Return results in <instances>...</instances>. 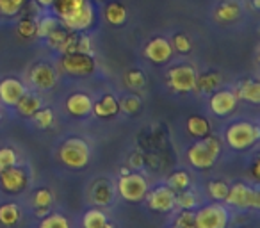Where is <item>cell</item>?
I'll use <instances>...</instances> for the list:
<instances>
[{"mask_svg":"<svg viewBox=\"0 0 260 228\" xmlns=\"http://www.w3.org/2000/svg\"><path fill=\"white\" fill-rule=\"evenodd\" d=\"M221 153V141L216 136H205L187 150V160L196 170H210Z\"/></svg>","mask_w":260,"mask_h":228,"instance_id":"cell-1","label":"cell"},{"mask_svg":"<svg viewBox=\"0 0 260 228\" xmlns=\"http://www.w3.org/2000/svg\"><path fill=\"white\" fill-rule=\"evenodd\" d=\"M59 159L70 170H84L91 160V146L86 139L70 138L59 148Z\"/></svg>","mask_w":260,"mask_h":228,"instance_id":"cell-2","label":"cell"},{"mask_svg":"<svg viewBox=\"0 0 260 228\" xmlns=\"http://www.w3.org/2000/svg\"><path fill=\"white\" fill-rule=\"evenodd\" d=\"M226 145L232 150H249L251 146H255L260 139V128L255 123H249V121H235L230 127L226 128Z\"/></svg>","mask_w":260,"mask_h":228,"instance_id":"cell-3","label":"cell"},{"mask_svg":"<svg viewBox=\"0 0 260 228\" xmlns=\"http://www.w3.org/2000/svg\"><path fill=\"white\" fill-rule=\"evenodd\" d=\"M118 189L119 196H121L125 202H130V203H138V202H143L150 189V184L146 180L145 175L141 173H123L118 180Z\"/></svg>","mask_w":260,"mask_h":228,"instance_id":"cell-4","label":"cell"},{"mask_svg":"<svg viewBox=\"0 0 260 228\" xmlns=\"http://www.w3.org/2000/svg\"><path fill=\"white\" fill-rule=\"evenodd\" d=\"M230 212L221 202L200 207L194 212V228H228Z\"/></svg>","mask_w":260,"mask_h":228,"instance_id":"cell-5","label":"cell"},{"mask_svg":"<svg viewBox=\"0 0 260 228\" xmlns=\"http://www.w3.org/2000/svg\"><path fill=\"white\" fill-rule=\"evenodd\" d=\"M228 205L235 209H258L260 207V192L258 187H249L244 182H235L228 189V194L224 198Z\"/></svg>","mask_w":260,"mask_h":228,"instance_id":"cell-6","label":"cell"},{"mask_svg":"<svg viewBox=\"0 0 260 228\" xmlns=\"http://www.w3.org/2000/svg\"><path fill=\"white\" fill-rule=\"evenodd\" d=\"M61 68L68 75L87 77L91 73H94L96 62H94L93 55L89 54H84V52H68V54H62Z\"/></svg>","mask_w":260,"mask_h":228,"instance_id":"cell-7","label":"cell"},{"mask_svg":"<svg viewBox=\"0 0 260 228\" xmlns=\"http://www.w3.org/2000/svg\"><path fill=\"white\" fill-rule=\"evenodd\" d=\"M196 70L189 64H178L168 72V86L175 93H189L196 87Z\"/></svg>","mask_w":260,"mask_h":228,"instance_id":"cell-8","label":"cell"},{"mask_svg":"<svg viewBox=\"0 0 260 228\" xmlns=\"http://www.w3.org/2000/svg\"><path fill=\"white\" fill-rule=\"evenodd\" d=\"M145 198L148 207L155 212H171L177 207V192L168 185H157L152 191L148 189Z\"/></svg>","mask_w":260,"mask_h":228,"instance_id":"cell-9","label":"cell"},{"mask_svg":"<svg viewBox=\"0 0 260 228\" xmlns=\"http://www.w3.org/2000/svg\"><path fill=\"white\" fill-rule=\"evenodd\" d=\"M29 185V175L23 168L11 166L0 171V189L9 194H18Z\"/></svg>","mask_w":260,"mask_h":228,"instance_id":"cell-10","label":"cell"},{"mask_svg":"<svg viewBox=\"0 0 260 228\" xmlns=\"http://www.w3.org/2000/svg\"><path fill=\"white\" fill-rule=\"evenodd\" d=\"M59 22H61V25L64 27L66 30H70V32H82V30L91 29L94 23L93 6H91V2L87 0L82 8L77 9L75 13H72V15L66 16V18L59 20Z\"/></svg>","mask_w":260,"mask_h":228,"instance_id":"cell-11","label":"cell"},{"mask_svg":"<svg viewBox=\"0 0 260 228\" xmlns=\"http://www.w3.org/2000/svg\"><path fill=\"white\" fill-rule=\"evenodd\" d=\"M29 82L32 87L40 91H48L57 84V72L52 64L47 62H38L30 68L29 72Z\"/></svg>","mask_w":260,"mask_h":228,"instance_id":"cell-12","label":"cell"},{"mask_svg":"<svg viewBox=\"0 0 260 228\" xmlns=\"http://www.w3.org/2000/svg\"><path fill=\"white\" fill-rule=\"evenodd\" d=\"M237 102H239L237 94L232 89H219L212 93V96H210V100H209V107L216 116L224 118L235 111Z\"/></svg>","mask_w":260,"mask_h":228,"instance_id":"cell-13","label":"cell"},{"mask_svg":"<svg viewBox=\"0 0 260 228\" xmlns=\"http://www.w3.org/2000/svg\"><path fill=\"white\" fill-rule=\"evenodd\" d=\"M145 57L148 61L155 62V64H164V62L171 61V57H173L171 41H168L166 38H153V40H150L145 47Z\"/></svg>","mask_w":260,"mask_h":228,"instance_id":"cell-14","label":"cell"},{"mask_svg":"<svg viewBox=\"0 0 260 228\" xmlns=\"http://www.w3.org/2000/svg\"><path fill=\"white\" fill-rule=\"evenodd\" d=\"M25 94V86L22 80L15 79V77H8V79L0 80V102L9 107H15L16 102Z\"/></svg>","mask_w":260,"mask_h":228,"instance_id":"cell-15","label":"cell"},{"mask_svg":"<svg viewBox=\"0 0 260 228\" xmlns=\"http://www.w3.org/2000/svg\"><path fill=\"white\" fill-rule=\"evenodd\" d=\"M66 111L75 118H86L93 112V100L86 93H73L66 98Z\"/></svg>","mask_w":260,"mask_h":228,"instance_id":"cell-16","label":"cell"},{"mask_svg":"<svg viewBox=\"0 0 260 228\" xmlns=\"http://www.w3.org/2000/svg\"><path fill=\"white\" fill-rule=\"evenodd\" d=\"M89 198L94 205L98 207H107L114 200V187L109 180H98L93 184L89 191Z\"/></svg>","mask_w":260,"mask_h":228,"instance_id":"cell-17","label":"cell"},{"mask_svg":"<svg viewBox=\"0 0 260 228\" xmlns=\"http://www.w3.org/2000/svg\"><path fill=\"white\" fill-rule=\"evenodd\" d=\"M93 112H94V116H96V118H104V120L116 116V114L119 112L118 98H116L114 94H111V93L104 94V96H100L93 104Z\"/></svg>","mask_w":260,"mask_h":228,"instance_id":"cell-18","label":"cell"},{"mask_svg":"<svg viewBox=\"0 0 260 228\" xmlns=\"http://www.w3.org/2000/svg\"><path fill=\"white\" fill-rule=\"evenodd\" d=\"M216 20L223 23H230L241 16V4L239 0H223L219 6L216 8Z\"/></svg>","mask_w":260,"mask_h":228,"instance_id":"cell-19","label":"cell"},{"mask_svg":"<svg viewBox=\"0 0 260 228\" xmlns=\"http://www.w3.org/2000/svg\"><path fill=\"white\" fill-rule=\"evenodd\" d=\"M15 107H16V112H18L22 118H32L38 109L43 107V104H41V98L38 96V94L27 93L25 91V94L16 102Z\"/></svg>","mask_w":260,"mask_h":228,"instance_id":"cell-20","label":"cell"},{"mask_svg":"<svg viewBox=\"0 0 260 228\" xmlns=\"http://www.w3.org/2000/svg\"><path fill=\"white\" fill-rule=\"evenodd\" d=\"M52 203H54V192L48 187H40L34 191L32 194V205L34 210H36L38 216H45L50 210Z\"/></svg>","mask_w":260,"mask_h":228,"instance_id":"cell-21","label":"cell"},{"mask_svg":"<svg viewBox=\"0 0 260 228\" xmlns=\"http://www.w3.org/2000/svg\"><path fill=\"white\" fill-rule=\"evenodd\" d=\"M22 219V209L16 203H2L0 205V224L2 226H16Z\"/></svg>","mask_w":260,"mask_h":228,"instance_id":"cell-22","label":"cell"},{"mask_svg":"<svg viewBox=\"0 0 260 228\" xmlns=\"http://www.w3.org/2000/svg\"><path fill=\"white\" fill-rule=\"evenodd\" d=\"M235 94L249 104H260V84L253 79H248L239 86V91Z\"/></svg>","mask_w":260,"mask_h":228,"instance_id":"cell-23","label":"cell"},{"mask_svg":"<svg viewBox=\"0 0 260 228\" xmlns=\"http://www.w3.org/2000/svg\"><path fill=\"white\" fill-rule=\"evenodd\" d=\"M105 20H107L111 25L118 27V25H123L126 20V9L125 6L121 4V2H118V0H112V2H109L107 6H105Z\"/></svg>","mask_w":260,"mask_h":228,"instance_id":"cell-24","label":"cell"},{"mask_svg":"<svg viewBox=\"0 0 260 228\" xmlns=\"http://www.w3.org/2000/svg\"><path fill=\"white\" fill-rule=\"evenodd\" d=\"M221 84V75L217 72H207L203 73V75L196 77V87L194 89H198L200 93H214V91H217V87H219Z\"/></svg>","mask_w":260,"mask_h":228,"instance_id":"cell-25","label":"cell"},{"mask_svg":"<svg viewBox=\"0 0 260 228\" xmlns=\"http://www.w3.org/2000/svg\"><path fill=\"white\" fill-rule=\"evenodd\" d=\"M187 132L192 138H205L210 134V123L205 116H191L187 120Z\"/></svg>","mask_w":260,"mask_h":228,"instance_id":"cell-26","label":"cell"},{"mask_svg":"<svg viewBox=\"0 0 260 228\" xmlns=\"http://www.w3.org/2000/svg\"><path fill=\"white\" fill-rule=\"evenodd\" d=\"M86 2L87 0H55L52 8H54V11H55V16H57L59 20H62L72 15V13H75L77 9L82 8Z\"/></svg>","mask_w":260,"mask_h":228,"instance_id":"cell-27","label":"cell"},{"mask_svg":"<svg viewBox=\"0 0 260 228\" xmlns=\"http://www.w3.org/2000/svg\"><path fill=\"white\" fill-rule=\"evenodd\" d=\"M166 185L170 189H173L175 192H180V191H185V189L191 187V177H189L187 171H173V173L168 177L166 180Z\"/></svg>","mask_w":260,"mask_h":228,"instance_id":"cell-28","label":"cell"},{"mask_svg":"<svg viewBox=\"0 0 260 228\" xmlns=\"http://www.w3.org/2000/svg\"><path fill=\"white\" fill-rule=\"evenodd\" d=\"M105 223H107V214L102 209L86 210L82 217V228H102Z\"/></svg>","mask_w":260,"mask_h":228,"instance_id":"cell-29","label":"cell"},{"mask_svg":"<svg viewBox=\"0 0 260 228\" xmlns=\"http://www.w3.org/2000/svg\"><path fill=\"white\" fill-rule=\"evenodd\" d=\"M34 125H36L40 131H48V128L54 127L55 123V114L50 107H41L36 111V114L32 116Z\"/></svg>","mask_w":260,"mask_h":228,"instance_id":"cell-30","label":"cell"},{"mask_svg":"<svg viewBox=\"0 0 260 228\" xmlns=\"http://www.w3.org/2000/svg\"><path fill=\"white\" fill-rule=\"evenodd\" d=\"M57 27H61V22H59L57 16L45 15V16H41L40 22H36V36L47 38L48 34L54 32Z\"/></svg>","mask_w":260,"mask_h":228,"instance_id":"cell-31","label":"cell"},{"mask_svg":"<svg viewBox=\"0 0 260 228\" xmlns=\"http://www.w3.org/2000/svg\"><path fill=\"white\" fill-rule=\"evenodd\" d=\"M198 205H200V198H198V194H196V192L189 191V189L177 192V207H178V209L194 210Z\"/></svg>","mask_w":260,"mask_h":228,"instance_id":"cell-32","label":"cell"},{"mask_svg":"<svg viewBox=\"0 0 260 228\" xmlns=\"http://www.w3.org/2000/svg\"><path fill=\"white\" fill-rule=\"evenodd\" d=\"M119 111L125 112L126 116H134L141 111V100H139L138 94H128V96H123L121 100H118Z\"/></svg>","mask_w":260,"mask_h":228,"instance_id":"cell-33","label":"cell"},{"mask_svg":"<svg viewBox=\"0 0 260 228\" xmlns=\"http://www.w3.org/2000/svg\"><path fill=\"white\" fill-rule=\"evenodd\" d=\"M228 189H230V185L224 180H210L209 184H207V192H209L210 198L216 200V202H224V198H226V194H228Z\"/></svg>","mask_w":260,"mask_h":228,"instance_id":"cell-34","label":"cell"},{"mask_svg":"<svg viewBox=\"0 0 260 228\" xmlns=\"http://www.w3.org/2000/svg\"><path fill=\"white\" fill-rule=\"evenodd\" d=\"M38 228H72V223H70L66 216H62V214H59V212H54V214L45 216Z\"/></svg>","mask_w":260,"mask_h":228,"instance_id":"cell-35","label":"cell"},{"mask_svg":"<svg viewBox=\"0 0 260 228\" xmlns=\"http://www.w3.org/2000/svg\"><path fill=\"white\" fill-rule=\"evenodd\" d=\"M18 164V153L11 146H2L0 148V171L6 168H11Z\"/></svg>","mask_w":260,"mask_h":228,"instance_id":"cell-36","label":"cell"},{"mask_svg":"<svg viewBox=\"0 0 260 228\" xmlns=\"http://www.w3.org/2000/svg\"><path fill=\"white\" fill-rule=\"evenodd\" d=\"M125 84L130 89H143L146 86V77L139 70H130L125 73Z\"/></svg>","mask_w":260,"mask_h":228,"instance_id":"cell-37","label":"cell"},{"mask_svg":"<svg viewBox=\"0 0 260 228\" xmlns=\"http://www.w3.org/2000/svg\"><path fill=\"white\" fill-rule=\"evenodd\" d=\"M27 0H0V15L15 16L22 11Z\"/></svg>","mask_w":260,"mask_h":228,"instance_id":"cell-38","label":"cell"},{"mask_svg":"<svg viewBox=\"0 0 260 228\" xmlns=\"http://www.w3.org/2000/svg\"><path fill=\"white\" fill-rule=\"evenodd\" d=\"M66 36H68V30L64 29V27H57V29L54 30V32H50L48 34L45 40H47V43L50 45L52 48H55V50H59L61 48V45L64 43V40H66Z\"/></svg>","mask_w":260,"mask_h":228,"instance_id":"cell-39","label":"cell"},{"mask_svg":"<svg viewBox=\"0 0 260 228\" xmlns=\"http://www.w3.org/2000/svg\"><path fill=\"white\" fill-rule=\"evenodd\" d=\"M175 226L178 228H194V210H184L177 214L175 217Z\"/></svg>","mask_w":260,"mask_h":228,"instance_id":"cell-40","label":"cell"},{"mask_svg":"<svg viewBox=\"0 0 260 228\" xmlns=\"http://www.w3.org/2000/svg\"><path fill=\"white\" fill-rule=\"evenodd\" d=\"M171 47H173V50H177L178 54H189L192 48V43L185 34H175L173 41H171Z\"/></svg>","mask_w":260,"mask_h":228,"instance_id":"cell-41","label":"cell"},{"mask_svg":"<svg viewBox=\"0 0 260 228\" xmlns=\"http://www.w3.org/2000/svg\"><path fill=\"white\" fill-rule=\"evenodd\" d=\"M18 34L22 38H25V40H29V38H34L36 36V22H34L32 18H22L18 22Z\"/></svg>","mask_w":260,"mask_h":228,"instance_id":"cell-42","label":"cell"},{"mask_svg":"<svg viewBox=\"0 0 260 228\" xmlns=\"http://www.w3.org/2000/svg\"><path fill=\"white\" fill-rule=\"evenodd\" d=\"M55 0H36V4L41 6V8H52Z\"/></svg>","mask_w":260,"mask_h":228,"instance_id":"cell-43","label":"cell"},{"mask_svg":"<svg viewBox=\"0 0 260 228\" xmlns=\"http://www.w3.org/2000/svg\"><path fill=\"white\" fill-rule=\"evenodd\" d=\"M136 159H130V166H132V164H134L136 168H139L143 164V157H139V155H134Z\"/></svg>","mask_w":260,"mask_h":228,"instance_id":"cell-44","label":"cell"},{"mask_svg":"<svg viewBox=\"0 0 260 228\" xmlns=\"http://www.w3.org/2000/svg\"><path fill=\"white\" fill-rule=\"evenodd\" d=\"M253 6H255V9L260 8V0H253Z\"/></svg>","mask_w":260,"mask_h":228,"instance_id":"cell-45","label":"cell"},{"mask_svg":"<svg viewBox=\"0 0 260 228\" xmlns=\"http://www.w3.org/2000/svg\"><path fill=\"white\" fill-rule=\"evenodd\" d=\"M102 228H114V224H111V223H109V221H107V223H105Z\"/></svg>","mask_w":260,"mask_h":228,"instance_id":"cell-46","label":"cell"},{"mask_svg":"<svg viewBox=\"0 0 260 228\" xmlns=\"http://www.w3.org/2000/svg\"><path fill=\"white\" fill-rule=\"evenodd\" d=\"M170 228H178V226H175V224H173V226H170Z\"/></svg>","mask_w":260,"mask_h":228,"instance_id":"cell-47","label":"cell"},{"mask_svg":"<svg viewBox=\"0 0 260 228\" xmlns=\"http://www.w3.org/2000/svg\"><path fill=\"white\" fill-rule=\"evenodd\" d=\"M0 120H2V112H0Z\"/></svg>","mask_w":260,"mask_h":228,"instance_id":"cell-48","label":"cell"}]
</instances>
